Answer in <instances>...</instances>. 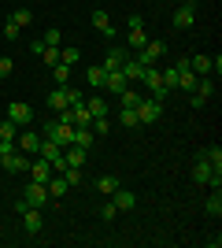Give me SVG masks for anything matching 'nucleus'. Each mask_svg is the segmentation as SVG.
<instances>
[{"instance_id":"obj_41","label":"nucleus","mask_w":222,"mask_h":248,"mask_svg":"<svg viewBox=\"0 0 222 248\" xmlns=\"http://www.w3.org/2000/svg\"><path fill=\"white\" fill-rule=\"evenodd\" d=\"M78 104H85V96L78 89H67V108H78Z\"/></svg>"},{"instance_id":"obj_35","label":"nucleus","mask_w":222,"mask_h":248,"mask_svg":"<svg viewBox=\"0 0 222 248\" xmlns=\"http://www.w3.org/2000/svg\"><path fill=\"white\" fill-rule=\"evenodd\" d=\"M15 137H19V126L11 123V119H8V123H0V141H15Z\"/></svg>"},{"instance_id":"obj_6","label":"nucleus","mask_w":222,"mask_h":248,"mask_svg":"<svg viewBox=\"0 0 222 248\" xmlns=\"http://www.w3.org/2000/svg\"><path fill=\"white\" fill-rule=\"evenodd\" d=\"M8 119L15 126H30L33 123V108L26 100H15V104H8Z\"/></svg>"},{"instance_id":"obj_19","label":"nucleus","mask_w":222,"mask_h":248,"mask_svg":"<svg viewBox=\"0 0 222 248\" xmlns=\"http://www.w3.org/2000/svg\"><path fill=\"white\" fill-rule=\"evenodd\" d=\"M204 159H207V163H211V170H215V174H222V148L219 145H211V148H204Z\"/></svg>"},{"instance_id":"obj_2","label":"nucleus","mask_w":222,"mask_h":248,"mask_svg":"<svg viewBox=\"0 0 222 248\" xmlns=\"http://www.w3.org/2000/svg\"><path fill=\"white\" fill-rule=\"evenodd\" d=\"M192 182H200V186H211V189H222V174H215L211 163L196 155V163H192Z\"/></svg>"},{"instance_id":"obj_17","label":"nucleus","mask_w":222,"mask_h":248,"mask_svg":"<svg viewBox=\"0 0 222 248\" xmlns=\"http://www.w3.org/2000/svg\"><path fill=\"white\" fill-rule=\"evenodd\" d=\"M96 134H93V126H74V145L78 148H93Z\"/></svg>"},{"instance_id":"obj_3","label":"nucleus","mask_w":222,"mask_h":248,"mask_svg":"<svg viewBox=\"0 0 222 248\" xmlns=\"http://www.w3.org/2000/svg\"><path fill=\"white\" fill-rule=\"evenodd\" d=\"M141 85H145V89L156 96V100H163V96H167V89H163V74H159L156 67H145V74H141Z\"/></svg>"},{"instance_id":"obj_34","label":"nucleus","mask_w":222,"mask_h":248,"mask_svg":"<svg viewBox=\"0 0 222 248\" xmlns=\"http://www.w3.org/2000/svg\"><path fill=\"white\" fill-rule=\"evenodd\" d=\"M41 41H44V45H52V48H63V33L52 26V30H44V33H41Z\"/></svg>"},{"instance_id":"obj_25","label":"nucleus","mask_w":222,"mask_h":248,"mask_svg":"<svg viewBox=\"0 0 222 248\" xmlns=\"http://www.w3.org/2000/svg\"><path fill=\"white\" fill-rule=\"evenodd\" d=\"M44 186H48V200H59L67 193V178H48Z\"/></svg>"},{"instance_id":"obj_20","label":"nucleus","mask_w":222,"mask_h":248,"mask_svg":"<svg viewBox=\"0 0 222 248\" xmlns=\"http://www.w3.org/2000/svg\"><path fill=\"white\" fill-rule=\"evenodd\" d=\"M104 78H107V71H104V67H100V63H96V67H89V71H85V82L93 85V89H104Z\"/></svg>"},{"instance_id":"obj_5","label":"nucleus","mask_w":222,"mask_h":248,"mask_svg":"<svg viewBox=\"0 0 222 248\" xmlns=\"http://www.w3.org/2000/svg\"><path fill=\"white\" fill-rule=\"evenodd\" d=\"M22 200L30 207H44L48 204V186H44V182H30V186L22 189Z\"/></svg>"},{"instance_id":"obj_29","label":"nucleus","mask_w":222,"mask_h":248,"mask_svg":"<svg viewBox=\"0 0 222 248\" xmlns=\"http://www.w3.org/2000/svg\"><path fill=\"white\" fill-rule=\"evenodd\" d=\"M96 189H100L104 197H111V193L118 189V178H115V174H104V178H96Z\"/></svg>"},{"instance_id":"obj_43","label":"nucleus","mask_w":222,"mask_h":248,"mask_svg":"<svg viewBox=\"0 0 222 248\" xmlns=\"http://www.w3.org/2000/svg\"><path fill=\"white\" fill-rule=\"evenodd\" d=\"M126 26H130V30H145V19H141V15H130Z\"/></svg>"},{"instance_id":"obj_14","label":"nucleus","mask_w":222,"mask_h":248,"mask_svg":"<svg viewBox=\"0 0 222 248\" xmlns=\"http://www.w3.org/2000/svg\"><path fill=\"white\" fill-rule=\"evenodd\" d=\"M93 30L104 33V37H111V33H115V26H111V15H107V11H100V8L93 11Z\"/></svg>"},{"instance_id":"obj_39","label":"nucleus","mask_w":222,"mask_h":248,"mask_svg":"<svg viewBox=\"0 0 222 248\" xmlns=\"http://www.w3.org/2000/svg\"><path fill=\"white\" fill-rule=\"evenodd\" d=\"M63 178H67V186H78V182H82V167H67Z\"/></svg>"},{"instance_id":"obj_22","label":"nucleus","mask_w":222,"mask_h":248,"mask_svg":"<svg viewBox=\"0 0 222 248\" xmlns=\"http://www.w3.org/2000/svg\"><path fill=\"white\" fill-rule=\"evenodd\" d=\"M48 108H52L56 115L67 111V89H52V93H48Z\"/></svg>"},{"instance_id":"obj_4","label":"nucleus","mask_w":222,"mask_h":248,"mask_svg":"<svg viewBox=\"0 0 222 248\" xmlns=\"http://www.w3.org/2000/svg\"><path fill=\"white\" fill-rule=\"evenodd\" d=\"M159 115H163V100H156V96H141V104H137V119H141V123H156Z\"/></svg>"},{"instance_id":"obj_21","label":"nucleus","mask_w":222,"mask_h":248,"mask_svg":"<svg viewBox=\"0 0 222 248\" xmlns=\"http://www.w3.org/2000/svg\"><path fill=\"white\" fill-rule=\"evenodd\" d=\"M82 60V48H78V45H63V48H59V63H67V67H74V63Z\"/></svg>"},{"instance_id":"obj_9","label":"nucleus","mask_w":222,"mask_h":248,"mask_svg":"<svg viewBox=\"0 0 222 248\" xmlns=\"http://www.w3.org/2000/svg\"><path fill=\"white\" fill-rule=\"evenodd\" d=\"M4 170H8V174H22V170H30V159H26V152H19V148H11L8 155H4Z\"/></svg>"},{"instance_id":"obj_36","label":"nucleus","mask_w":222,"mask_h":248,"mask_svg":"<svg viewBox=\"0 0 222 248\" xmlns=\"http://www.w3.org/2000/svg\"><path fill=\"white\" fill-rule=\"evenodd\" d=\"M118 96H122V108H137V104H141V93H133L130 85H126V89H122Z\"/></svg>"},{"instance_id":"obj_31","label":"nucleus","mask_w":222,"mask_h":248,"mask_svg":"<svg viewBox=\"0 0 222 248\" xmlns=\"http://www.w3.org/2000/svg\"><path fill=\"white\" fill-rule=\"evenodd\" d=\"M126 41H130V48H133V52H141V48H145V41H148V33L145 30H130Z\"/></svg>"},{"instance_id":"obj_33","label":"nucleus","mask_w":222,"mask_h":248,"mask_svg":"<svg viewBox=\"0 0 222 248\" xmlns=\"http://www.w3.org/2000/svg\"><path fill=\"white\" fill-rule=\"evenodd\" d=\"M52 78H56V85H67V82H71V67H67V63H56Z\"/></svg>"},{"instance_id":"obj_30","label":"nucleus","mask_w":222,"mask_h":248,"mask_svg":"<svg viewBox=\"0 0 222 248\" xmlns=\"http://www.w3.org/2000/svg\"><path fill=\"white\" fill-rule=\"evenodd\" d=\"M89 126H93V134H96V137H107V134H111V119H107V115H100V119H93V123H89Z\"/></svg>"},{"instance_id":"obj_24","label":"nucleus","mask_w":222,"mask_h":248,"mask_svg":"<svg viewBox=\"0 0 222 248\" xmlns=\"http://www.w3.org/2000/svg\"><path fill=\"white\" fill-rule=\"evenodd\" d=\"M118 123L126 126V130H133V126H141V119H137V108H118Z\"/></svg>"},{"instance_id":"obj_1","label":"nucleus","mask_w":222,"mask_h":248,"mask_svg":"<svg viewBox=\"0 0 222 248\" xmlns=\"http://www.w3.org/2000/svg\"><path fill=\"white\" fill-rule=\"evenodd\" d=\"M41 137H48V141H56V145L67 148V145H74V126L56 115V119H44L41 123Z\"/></svg>"},{"instance_id":"obj_8","label":"nucleus","mask_w":222,"mask_h":248,"mask_svg":"<svg viewBox=\"0 0 222 248\" xmlns=\"http://www.w3.org/2000/svg\"><path fill=\"white\" fill-rule=\"evenodd\" d=\"M196 22V0H185L178 11H174V30H189Z\"/></svg>"},{"instance_id":"obj_40","label":"nucleus","mask_w":222,"mask_h":248,"mask_svg":"<svg viewBox=\"0 0 222 248\" xmlns=\"http://www.w3.org/2000/svg\"><path fill=\"white\" fill-rule=\"evenodd\" d=\"M19 33H22V30H19V26H15L11 19L4 22V37H8V41H19Z\"/></svg>"},{"instance_id":"obj_23","label":"nucleus","mask_w":222,"mask_h":248,"mask_svg":"<svg viewBox=\"0 0 222 248\" xmlns=\"http://www.w3.org/2000/svg\"><path fill=\"white\" fill-rule=\"evenodd\" d=\"M189 67L196 74H200V78H207V74H211V56H192L189 60Z\"/></svg>"},{"instance_id":"obj_38","label":"nucleus","mask_w":222,"mask_h":248,"mask_svg":"<svg viewBox=\"0 0 222 248\" xmlns=\"http://www.w3.org/2000/svg\"><path fill=\"white\" fill-rule=\"evenodd\" d=\"M115 215H118V207L111 204V200H107V204H100V222H111Z\"/></svg>"},{"instance_id":"obj_11","label":"nucleus","mask_w":222,"mask_h":248,"mask_svg":"<svg viewBox=\"0 0 222 248\" xmlns=\"http://www.w3.org/2000/svg\"><path fill=\"white\" fill-rule=\"evenodd\" d=\"M41 226H44L41 207H26V211H22V230H26V233H41Z\"/></svg>"},{"instance_id":"obj_32","label":"nucleus","mask_w":222,"mask_h":248,"mask_svg":"<svg viewBox=\"0 0 222 248\" xmlns=\"http://www.w3.org/2000/svg\"><path fill=\"white\" fill-rule=\"evenodd\" d=\"M159 74H163V89H167V93L178 89V67H167V71H159Z\"/></svg>"},{"instance_id":"obj_42","label":"nucleus","mask_w":222,"mask_h":248,"mask_svg":"<svg viewBox=\"0 0 222 248\" xmlns=\"http://www.w3.org/2000/svg\"><path fill=\"white\" fill-rule=\"evenodd\" d=\"M11 71H15V60H8V56H4V60H0V78H8Z\"/></svg>"},{"instance_id":"obj_10","label":"nucleus","mask_w":222,"mask_h":248,"mask_svg":"<svg viewBox=\"0 0 222 248\" xmlns=\"http://www.w3.org/2000/svg\"><path fill=\"white\" fill-rule=\"evenodd\" d=\"M15 148H19V152H33V155H37V148H41V134H37V130H22V134L15 137Z\"/></svg>"},{"instance_id":"obj_46","label":"nucleus","mask_w":222,"mask_h":248,"mask_svg":"<svg viewBox=\"0 0 222 248\" xmlns=\"http://www.w3.org/2000/svg\"><path fill=\"white\" fill-rule=\"evenodd\" d=\"M0 163H4V159H0Z\"/></svg>"},{"instance_id":"obj_18","label":"nucleus","mask_w":222,"mask_h":248,"mask_svg":"<svg viewBox=\"0 0 222 248\" xmlns=\"http://www.w3.org/2000/svg\"><path fill=\"white\" fill-rule=\"evenodd\" d=\"M122 63H126V48H111V52L104 56V63H100V67H104V71H118Z\"/></svg>"},{"instance_id":"obj_44","label":"nucleus","mask_w":222,"mask_h":248,"mask_svg":"<svg viewBox=\"0 0 222 248\" xmlns=\"http://www.w3.org/2000/svg\"><path fill=\"white\" fill-rule=\"evenodd\" d=\"M30 52H33V56H41V52H44V41H41V37H33V41H30Z\"/></svg>"},{"instance_id":"obj_37","label":"nucleus","mask_w":222,"mask_h":248,"mask_svg":"<svg viewBox=\"0 0 222 248\" xmlns=\"http://www.w3.org/2000/svg\"><path fill=\"white\" fill-rule=\"evenodd\" d=\"M37 60H44L48 67H56V63H59V48H52V45H44V52L37 56Z\"/></svg>"},{"instance_id":"obj_27","label":"nucleus","mask_w":222,"mask_h":248,"mask_svg":"<svg viewBox=\"0 0 222 248\" xmlns=\"http://www.w3.org/2000/svg\"><path fill=\"white\" fill-rule=\"evenodd\" d=\"M85 108H89V115H93V119L107 115V100H104V96H89V100H85Z\"/></svg>"},{"instance_id":"obj_28","label":"nucleus","mask_w":222,"mask_h":248,"mask_svg":"<svg viewBox=\"0 0 222 248\" xmlns=\"http://www.w3.org/2000/svg\"><path fill=\"white\" fill-rule=\"evenodd\" d=\"M204 207H207V215H211V218H219V215H222V189H215Z\"/></svg>"},{"instance_id":"obj_15","label":"nucleus","mask_w":222,"mask_h":248,"mask_svg":"<svg viewBox=\"0 0 222 248\" xmlns=\"http://www.w3.org/2000/svg\"><path fill=\"white\" fill-rule=\"evenodd\" d=\"M111 204H115L118 211H130V207L137 204V197H133V193H130V189H122V186H118L115 193H111Z\"/></svg>"},{"instance_id":"obj_7","label":"nucleus","mask_w":222,"mask_h":248,"mask_svg":"<svg viewBox=\"0 0 222 248\" xmlns=\"http://www.w3.org/2000/svg\"><path fill=\"white\" fill-rule=\"evenodd\" d=\"M163 52H167V45H163V41H145V48H141L133 60H141L145 67H156V60H163Z\"/></svg>"},{"instance_id":"obj_13","label":"nucleus","mask_w":222,"mask_h":248,"mask_svg":"<svg viewBox=\"0 0 222 248\" xmlns=\"http://www.w3.org/2000/svg\"><path fill=\"white\" fill-rule=\"evenodd\" d=\"M118 71L126 74V82H141V74H145V63H141V60H133V56H126V63H122Z\"/></svg>"},{"instance_id":"obj_12","label":"nucleus","mask_w":222,"mask_h":248,"mask_svg":"<svg viewBox=\"0 0 222 248\" xmlns=\"http://www.w3.org/2000/svg\"><path fill=\"white\" fill-rule=\"evenodd\" d=\"M30 174H33V182H48V178H52L56 170H52V163H48L44 155H37V159L30 163Z\"/></svg>"},{"instance_id":"obj_16","label":"nucleus","mask_w":222,"mask_h":248,"mask_svg":"<svg viewBox=\"0 0 222 248\" xmlns=\"http://www.w3.org/2000/svg\"><path fill=\"white\" fill-rule=\"evenodd\" d=\"M126 74H122V71H107V78H104V89H107V93H122V89H126Z\"/></svg>"},{"instance_id":"obj_26","label":"nucleus","mask_w":222,"mask_h":248,"mask_svg":"<svg viewBox=\"0 0 222 248\" xmlns=\"http://www.w3.org/2000/svg\"><path fill=\"white\" fill-rule=\"evenodd\" d=\"M11 22H15L19 30H26V26L33 22V11L30 8H15V11H11Z\"/></svg>"},{"instance_id":"obj_45","label":"nucleus","mask_w":222,"mask_h":248,"mask_svg":"<svg viewBox=\"0 0 222 248\" xmlns=\"http://www.w3.org/2000/svg\"><path fill=\"white\" fill-rule=\"evenodd\" d=\"M211 74H215V78L222 74V56H211Z\"/></svg>"}]
</instances>
